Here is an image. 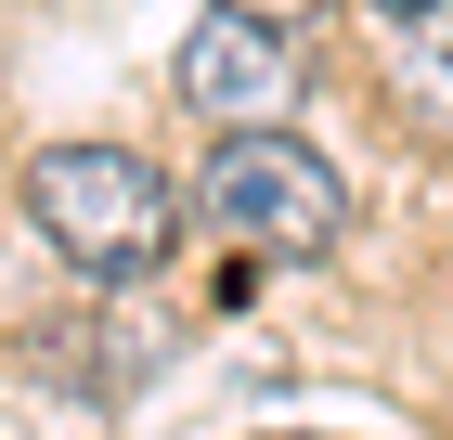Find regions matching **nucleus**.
Masks as SVG:
<instances>
[{"label": "nucleus", "mask_w": 453, "mask_h": 440, "mask_svg": "<svg viewBox=\"0 0 453 440\" xmlns=\"http://www.w3.org/2000/svg\"><path fill=\"white\" fill-rule=\"evenodd\" d=\"M169 91L208 117V143H246V130H285V104H298V52L285 27H246V13H208V27L181 39Z\"/></svg>", "instance_id": "7ed1b4c3"}, {"label": "nucleus", "mask_w": 453, "mask_h": 440, "mask_svg": "<svg viewBox=\"0 0 453 440\" xmlns=\"http://www.w3.org/2000/svg\"><path fill=\"white\" fill-rule=\"evenodd\" d=\"M27 220L91 285H142V272L169 259V234H181V195L130 143H52V156H27Z\"/></svg>", "instance_id": "f257e3e1"}, {"label": "nucleus", "mask_w": 453, "mask_h": 440, "mask_svg": "<svg viewBox=\"0 0 453 440\" xmlns=\"http://www.w3.org/2000/svg\"><path fill=\"white\" fill-rule=\"evenodd\" d=\"M376 13H388V27H415V13H441V0H376Z\"/></svg>", "instance_id": "423d86ee"}, {"label": "nucleus", "mask_w": 453, "mask_h": 440, "mask_svg": "<svg viewBox=\"0 0 453 440\" xmlns=\"http://www.w3.org/2000/svg\"><path fill=\"white\" fill-rule=\"evenodd\" d=\"M208 13H246V27H285V13H311V0H208Z\"/></svg>", "instance_id": "39448f33"}, {"label": "nucleus", "mask_w": 453, "mask_h": 440, "mask_svg": "<svg viewBox=\"0 0 453 440\" xmlns=\"http://www.w3.org/2000/svg\"><path fill=\"white\" fill-rule=\"evenodd\" d=\"M208 220L234 259H324L349 234V181L337 156H311L298 130H246V143H208Z\"/></svg>", "instance_id": "f03ea898"}, {"label": "nucleus", "mask_w": 453, "mask_h": 440, "mask_svg": "<svg viewBox=\"0 0 453 440\" xmlns=\"http://www.w3.org/2000/svg\"><path fill=\"white\" fill-rule=\"evenodd\" d=\"M388 104H402V130L453 143V0H441V13H415V27L388 39Z\"/></svg>", "instance_id": "20e7f679"}]
</instances>
